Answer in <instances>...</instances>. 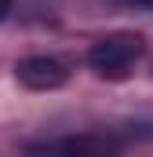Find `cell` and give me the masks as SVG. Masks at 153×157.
<instances>
[{"label":"cell","instance_id":"obj_2","mask_svg":"<svg viewBox=\"0 0 153 157\" xmlns=\"http://www.w3.org/2000/svg\"><path fill=\"white\" fill-rule=\"evenodd\" d=\"M15 77L18 84H26L29 91H55V88H62L66 84V66L58 62V59H51V55H29V59H22L18 66H15Z\"/></svg>","mask_w":153,"mask_h":157},{"label":"cell","instance_id":"obj_1","mask_svg":"<svg viewBox=\"0 0 153 157\" xmlns=\"http://www.w3.org/2000/svg\"><path fill=\"white\" fill-rule=\"evenodd\" d=\"M142 48H146V40L139 37V33H110V37L91 44L88 66L99 77H106V80H120V77H128V70L139 62Z\"/></svg>","mask_w":153,"mask_h":157},{"label":"cell","instance_id":"obj_4","mask_svg":"<svg viewBox=\"0 0 153 157\" xmlns=\"http://www.w3.org/2000/svg\"><path fill=\"white\" fill-rule=\"evenodd\" d=\"M7 15H11V0H0V22H4Z\"/></svg>","mask_w":153,"mask_h":157},{"label":"cell","instance_id":"obj_5","mask_svg":"<svg viewBox=\"0 0 153 157\" xmlns=\"http://www.w3.org/2000/svg\"><path fill=\"white\" fill-rule=\"evenodd\" d=\"M139 7H153V0H139Z\"/></svg>","mask_w":153,"mask_h":157},{"label":"cell","instance_id":"obj_3","mask_svg":"<svg viewBox=\"0 0 153 157\" xmlns=\"http://www.w3.org/2000/svg\"><path fill=\"white\" fill-rule=\"evenodd\" d=\"M33 150H69V154H110L117 150L113 139H95V135H80V139H58V143H40Z\"/></svg>","mask_w":153,"mask_h":157}]
</instances>
